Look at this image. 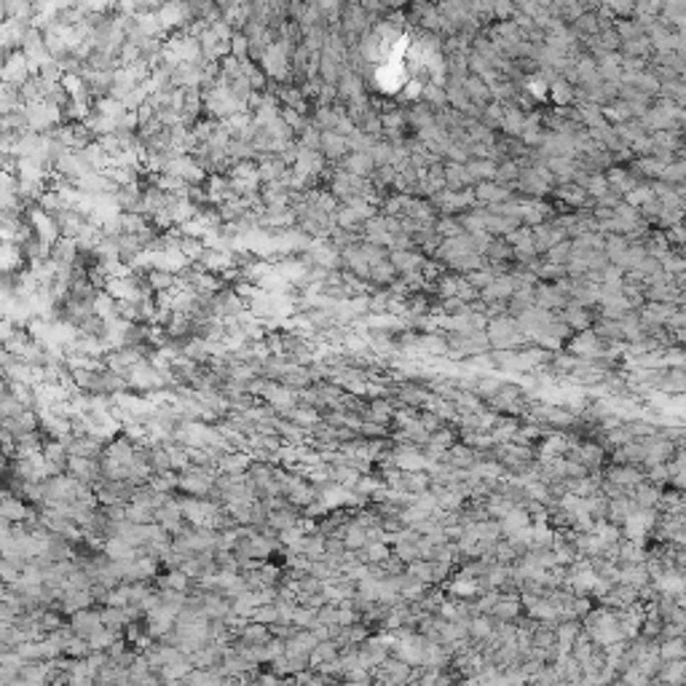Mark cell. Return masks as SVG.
<instances>
[{
	"instance_id": "cell-5",
	"label": "cell",
	"mask_w": 686,
	"mask_h": 686,
	"mask_svg": "<svg viewBox=\"0 0 686 686\" xmlns=\"http://www.w3.org/2000/svg\"><path fill=\"white\" fill-rule=\"evenodd\" d=\"M70 627H72V633H75V636L92 638L96 630H102V627H105V622H102V614L89 612V609H81V612H75V614H72Z\"/></svg>"
},
{
	"instance_id": "cell-4",
	"label": "cell",
	"mask_w": 686,
	"mask_h": 686,
	"mask_svg": "<svg viewBox=\"0 0 686 686\" xmlns=\"http://www.w3.org/2000/svg\"><path fill=\"white\" fill-rule=\"evenodd\" d=\"M627 494L633 496V502L641 507V509H657L660 507V502H663V491H660V485L651 480H641L636 488H630Z\"/></svg>"
},
{
	"instance_id": "cell-25",
	"label": "cell",
	"mask_w": 686,
	"mask_h": 686,
	"mask_svg": "<svg viewBox=\"0 0 686 686\" xmlns=\"http://www.w3.org/2000/svg\"><path fill=\"white\" fill-rule=\"evenodd\" d=\"M338 649H341V646H338L333 638L319 641V643L314 646V651H311V668H316V665H322V663H330V660H336Z\"/></svg>"
},
{
	"instance_id": "cell-12",
	"label": "cell",
	"mask_w": 686,
	"mask_h": 686,
	"mask_svg": "<svg viewBox=\"0 0 686 686\" xmlns=\"http://www.w3.org/2000/svg\"><path fill=\"white\" fill-rule=\"evenodd\" d=\"M60 609L65 612V614H75V612H81V609H89V603L94 601V592L92 590H70L65 592L60 598Z\"/></svg>"
},
{
	"instance_id": "cell-33",
	"label": "cell",
	"mask_w": 686,
	"mask_h": 686,
	"mask_svg": "<svg viewBox=\"0 0 686 686\" xmlns=\"http://www.w3.org/2000/svg\"><path fill=\"white\" fill-rule=\"evenodd\" d=\"M102 622H105V627H110V630L118 633L121 627L126 625V612H123L121 606H108V609L102 612Z\"/></svg>"
},
{
	"instance_id": "cell-27",
	"label": "cell",
	"mask_w": 686,
	"mask_h": 686,
	"mask_svg": "<svg viewBox=\"0 0 686 686\" xmlns=\"http://www.w3.org/2000/svg\"><path fill=\"white\" fill-rule=\"evenodd\" d=\"M265 523L274 526L277 531H284V529H289V526H298V515H295L289 507H282V509L268 512V520H265Z\"/></svg>"
},
{
	"instance_id": "cell-35",
	"label": "cell",
	"mask_w": 686,
	"mask_h": 686,
	"mask_svg": "<svg viewBox=\"0 0 686 686\" xmlns=\"http://www.w3.org/2000/svg\"><path fill=\"white\" fill-rule=\"evenodd\" d=\"M316 622V609L311 606H298L295 614H292V625L295 627H311Z\"/></svg>"
},
{
	"instance_id": "cell-28",
	"label": "cell",
	"mask_w": 686,
	"mask_h": 686,
	"mask_svg": "<svg viewBox=\"0 0 686 686\" xmlns=\"http://www.w3.org/2000/svg\"><path fill=\"white\" fill-rule=\"evenodd\" d=\"M375 167V161L370 153H357L354 150V156L346 161V172H351V175H357V177H365V175H370V169Z\"/></svg>"
},
{
	"instance_id": "cell-7",
	"label": "cell",
	"mask_w": 686,
	"mask_h": 686,
	"mask_svg": "<svg viewBox=\"0 0 686 686\" xmlns=\"http://www.w3.org/2000/svg\"><path fill=\"white\" fill-rule=\"evenodd\" d=\"M603 606H609V609H627V606H633V603H638V587H633V585H614L612 590L606 592L601 598Z\"/></svg>"
},
{
	"instance_id": "cell-10",
	"label": "cell",
	"mask_w": 686,
	"mask_h": 686,
	"mask_svg": "<svg viewBox=\"0 0 686 686\" xmlns=\"http://www.w3.org/2000/svg\"><path fill=\"white\" fill-rule=\"evenodd\" d=\"M67 450H70V456H86V458H96L99 453H105L102 450V440L94 437V434L72 437L70 443H67Z\"/></svg>"
},
{
	"instance_id": "cell-14",
	"label": "cell",
	"mask_w": 686,
	"mask_h": 686,
	"mask_svg": "<svg viewBox=\"0 0 686 686\" xmlns=\"http://www.w3.org/2000/svg\"><path fill=\"white\" fill-rule=\"evenodd\" d=\"M394 394H397L399 405H410V408H419V405H424L429 399V392L421 389L419 384H399L394 389Z\"/></svg>"
},
{
	"instance_id": "cell-34",
	"label": "cell",
	"mask_w": 686,
	"mask_h": 686,
	"mask_svg": "<svg viewBox=\"0 0 686 686\" xmlns=\"http://www.w3.org/2000/svg\"><path fill=\"white\" fill-rule=\"evenodd\" d=\"M392 263H394V268H399V271H413V268L421 265V258L413 253H394L392 255Z\"/></svg>"
},
{
	"instance_id": "cell-22",
	"label": "cell",
	"mask_w": 686,
	"mask_h": 686,
	"mask_svg": "<svg viewBox=\"0 0 686 686\" xmlns=\"http://www.w3.org/2000/svg\"><path fill=\"white\" fill-rule=\"evenodd\" d=\"M239 638H241V643H265V641L274 638V636H271V627H268V625L250 622V625L241 627Z\"/></svg>"
},
{
	"instance_id": "cell-21",
	"label": "cell",
	"mask_w": 686,
	"mask_h": 686,
	"mask_svg": "<svg viewBox=\"0 0 686 686\" xmlns=\"http://www.w3.org/2000/svg\"><path fill=\"white\" fill-rule=\"evenodd\" d=\"M389 419H394V408H392V402H389V399H384V397H375L373 402H370V408H367L365 421L386 424Z\"/></svg>"
},
{
	"instance_id": "cell-6",
	"label": "cell",
	"mask_w": 686,
	"mask_h": 686,
	"mask_svg": "<svg viewBox=\"0 0 686 686\" xmlns=\"http://www.w3.org/2000/svg\"><path fill=\"white\" fill-rule=\"evenodd\" d=\"M260 60L271 78H287V48L284 46H268L260 54Z\"/></svg>"
},
{
	"instance_id": "cell-30",
	"label": "cell",
	"mask_w": 686,
	"mask_h": 686,
	"mask_svg": "<svg viewBox=\"0 0 686 686\" xmlns=\"http://www.w3.org/2000/svg\"><path fill=\"white\" fill-rule=\"evenodd\" d=\"M250 619H253V622H260V625H274V622H279V606H277V601L258 606Z\"/></svg>"
},
{
	"instance_id": "cell-2",
	"label": "cell",
	"mask_w": 686,
	"mask_h": 686,
	"mask_svg": "<svg viewBox=\"0 0 686 686\" xmlns=\"http://www.w3.org/2000/svg\"><path fill=\"white\" fill-rule=\"evenodd\" d=\"M260 397L271 405V408L282 410V413H287L289 408H295V399H298V394L292 392V386H279L274 384V381H265L263 384V392H260Z\"/></svg>"
},
{
	"instance_id": "cell-19",
	"label": "cell",
	"mask_w": 686,
	"mask_h": 686,
	"mask_svg": "<svg viewBox=\"0 0 686 686\" xmlns=\"http://www.w3.org/2000/svg\"><path fill=\"white\" fill-rule=\"evenodd\" d=\"M191 668H193L191 657H182V660H175V663L161 665L158 675H161V681H177V678H185V675L191 673Z\"/></svg>"
},
{
	"instance_id": "cell-13",
	"label": "cell",
	"mask_w": 686,
	"mask_h": 686,
	"mask_svg": "<svg viewBox=\"0 0 686 686\" xmlns=\"http://www.w3.org/2000/svg\"><path fill=\"white\" fill-rule=\"evenodd\" d=\"M346 150H351V148H349V140L343 134L333 132V129H325L322 132V153L327 158H341Z\"/></svg>"
},
{
	"instance_id": "cell-31",
	"label": "cell",
	"mask_w": 686,
	"mask_h": 686,
	"mask_svg": "<svg viewBox=\"0 0 686 686\" xmlns=\"http://www.w3.org/2000/svg\"><path fill=\"white\" fill-rule=\"evenodd\" d=\"M161 587H175V590H185L191 587V577L182 568H172L167 577H161Z\"/></svg>"
},
{
	"instance_id": "cell-24",
	"label": "cell",
	"mask_w": 686,
	"mask_h": 686,
	"mask_svg": "<svg viewBox=\"0 0 686 686\" xmlns=\"http://www.w3.org/2000/svg\"><path fill=\"white\" fill-rule=\"evenodd\" d=\"M126 520H132V523H137V526L153 523V520H156V509L143 504V502H129V504H126Z\"/></svg>"
},
{
	"instance_id": "cell-26",
	"label": "cell",
	"mask_w": 686,
	"mask_h": 686,
	"mask_svg": "<svg viewBox=\"0 0 686 686\" xmlns=\"http://www.w3.org/2000/svg\"><path fill=\"white\" fill-rule=\"evenodd\" d=\"M303 553L309 555L311 560L325 558V555H327V536H325V533H322V531L309 533V536H306V544H303Z\"/></svg>"
},
{
	"instance_id": "cell-23",
	"label": "cell",
	"mask_w": 686,
	"mask_h": 686,
	"mask_svg": "<svg viewBox=\"0 0 686 686\" xmlns=\"http://www.w3.org/2000/svg\"><path fill=\"white\" fill-rule=\"evenodd\" d=\"M419 351H426V354H434V357H446V354H450V341H446V338L440 336H424L419 338Z\"/></svg>"
},
{
	"instance_id": "cell-18",
	"label": "cell",
	"mask_w": 686,
	"mask_h": 686,
	"mask_svg": "<svg viewBox=\"0 0 686 686\" xmlns=\"http://www.w3.org/2000/svg\"><path fill=\"white\" fill-rule=\"evenodd\" d=\"M201 612H204L209 619H226V616L233 612V606H231L226 598H217V595H204V601H201Z\"/></svg>"
},
{
	"instance_id": "cell-1",
	"label": "cell",
	"mask_w": 686,
	"mask_h": 686,
	"mask_svg": "<svg viewBox=\"0 0 686 686\" xmlns=\"http://www.w3.org/2000/svg\"><path fill=\"white\" fill-rule=\"evenodd\" d=\"M606 349H609V343L603 341L595 330H582L574 341H571V354H577V357H585V360H601V357H606Z\"/></svg>"
},
{
	"instance_id": "cell-29",
	"label": "cell",
	"mask_w": 686,
	"mask_h": 686,
	"mask_svg": "<svg viewBox=\"0 0 686 686\" xmlns=\"http://www.w3.org/2000/svg\"><path fill=\"white\" fill-rule=\"evenodd\" d=\"M389 555H392V553H389L386 542H370L367 547H362V550H360V558H362V560H365V563H373V566L384 563Z\"/></svg>"
},
{
	"instance_id": "cell-8",
	"label": "cell",
	"mask_w": 686,
	"mask_h": 686,
	"mask_svg": "<svg viewBox=\"0 0 686 686\" xmlns=\"http://www.w3.org/2000/svg\"><path fill=\"white\" fill-rule=\"evenodd\" d=\"M316 643H319V638L314 636L311 627H301V630H295L292 638H287V654H292V657H309L311 660V651Z\"/></svg>"
},
{
	"instance_id": "cell-36",
	"label": "cell",
	"mask_w": 686,
	"mask_h": 686,
	"mask_svg": "<svg viewBox=\"0 0 686 686\" xmlns=\"http://www.w3.org/2000/svg\"><path fill=\"white\" fill-rule=\"evenodd\" d=\"M590 612H592L590 598H587V595H577V598H574V614H577V616H587Z\"/></svg>"
},
{
	"instance_id": "cell-32",
	"label": "cell",
	"mask_w": 686,
	"mask_h": 686,
	"mask_svg": "<svg viewBox=\"0 0 686 686\" xmlns=\"http://www.w3.org/2000/svg\"><path fill=\"white\" fill-rule=\"evenodd\" d=\"M563 319H566L568 327H579V330H587L590 327V316H587L585 309H579V306H566Z\"/></svg>"
},
{
	"instance_id": "cell-15",
	"label": "cell",
	"mask_w": 686,
	"mask_h": 686,
	"mask_svg": "<svg viewBox=\"0 0 686 686\" xmlns=\"http://www.w3.org/2000/svg\"><path fill=\"white\" fill-rule=\"evenodd\" d=\"M520 595L515 592V595H509V592H502V598H499V603L494 606V612L491 614L496 616V619H502V622H515V616L520 614Z\"/></svg>"
},
{
	"instance_id": "cell-11",
	"label": "cell",
	"mask_w": 686,
	"mask_h": 686,
	"mask_svg": "<svg viewBox=\"0 0 686 686\" xmlns=\"http://www.w3.org/2000/svg\"><path fill=\"white\" fill-rule=\"evenodd\" d=\"M499 523H502L504 536H512V533H518V531L529 529V526H531V512L526 509V507H512V509H509V512H507V515L499 520Z\"/></svg>"
},
{
	"instance_id": "cell-17",
	"label": "cell",
	"mask_w": 686,
	"mask_h": 686,
	"mask_svg": "<svg viewBox=\"0 0 686 686\" xmlns=\"http://www.w3.org/2000/svg\"><path fill=\"white\" fill-rule=\"evenodd\" d=\"M0 518L11 520V523H24V520L30 518V509H27L22 502H16V499L11 496V491H6V496H3V509H0Z\"/></svg>"
},
{
	"instance_id": "cell-3",
	"label": "cell",
	"mask_w": 686,
	"mask_h": 686,
	"mask_svg": "<svg viewBox=\"0 0 686 686\" xmlns=\"http://www.w3.org/2000/svg\"><path fill=\"white\" fill-rule=\"evenodd\" d=\"M67 470H70V475L75 477V480L81 482H99L105 480V475H102V467L96 464L94 458H86V456H70V461H67Z\"/></svg>"
},
{
	"instance_id": "cell-16",
	"label": "cell",
	"mask_w": 686,
	"mask_h": 686,
	"mask_svg": "<svg viewBox=\"0 0 686 686\" xmlns=\"http://www.w3.org/2000/svg\"><path fill=\"white\" fill-rule=\"evenodd\" d=\"M660 657H663V663H681L686 657V636L660 638Z\"/></svg>"
},
{
	"instance_id": "cell-20",
	"label": "cell",
	"mask_w": 686,
	"mask_h": 686,
	"mask_svg": "<svg viewBox=\"0 0 686 686\" xmlns=\"http://www.w3.org/2000/svg\"><path fill=\"white\" fill-rule=\"evenodd\" d=\"M287 419L295 424H301V426H306L309 432H311V426H316V424L322 421V416L316 413V408L314 405H301V408H289L287 410Z\"/></svg>"
},
{
	"instance_id": "cell-9",
	"label": "cell",
	"mask_w": 686,
	"mask_h": 686,
	"mask_svg": "<svg viewBox=\"0 0 686 686\" xmlns=\"http://www.w3.org/2000/svg\"><path fill=\"white\" fill-rule=\"evenodd\" d=\"M253 467V456L247 450H226L223 456L217 458V470L226 472V475H244V472Z\"/></svg>"
}]
</instances>
